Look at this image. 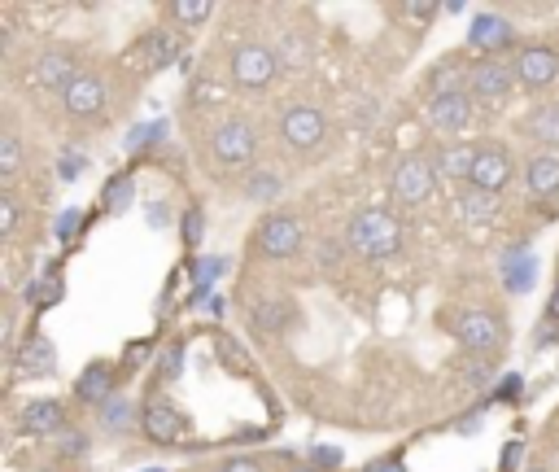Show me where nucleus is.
I'll list each match as a JSON object with an SVG mask.
<instances>
[{
	"mask_svg": "<svg viewBox=\"0 0 559 472\" xmlns=\"http://www.w3.org/2000/svg\"><path fill=\"white\" fill-rule=\"evenodd\" d=\"M345 246L354 249V254H363V258H371V263H381V258L398 254V246H402V224L393 219L390 210L367 206V210H359V215L350 219Z\"/></svg>",
	"mask_w": 559,
	"mask_h": 472,
	"instance_id": "obj_1",
	"label": "nucleus"
},
{
	"mask_svg": "<svg viewBox=\"0 0 559 472\" xmlns=\"http://www.w3.org/2000/svg\"><path fill=\"white\" fill-rule=\"evenodd\" d=\"M433 188H438V167H433V158L407 153V158L398 162V171H393V197L402 201V206H419V201L433 197Z\"/></svg>",
	"mask_w": 559,
	"mask_h": 472,
	"instance_id": "obj_2",
	"label": "nucleus"
},
{
	"mask_svg": "<svg viewBox=\"0 0 559 472\" xmlns=\"http://www.w3.org/2000/svg\"><path fill=\"white\" fill-rule=\"evenodd\" d=\"M254 241H258V254H267V258H293L306 241V232H302L297 215H267L254 232Z\"/></svg>",
	"mask_w": 559,
	"mask_h": 472,
	"instance_id": "obj_3",
	"label": "nucleus"
},
{
	"mask_svg": "<svg viewBox=\"0 0 559 472\" xmlns=\"http://www.w3.org/2000/svg\"><path fill=\"white\" fill-rule=\"evenodd\" d=\"M280 136H284L289 149L306 153V149H315V145H323L328 119H323V110H315V105H293V110H284V119H280Z\"/></svg>",
	"mask_w": 559,
	"mask_h": 472,
	"instance_id": "obj_4",
	"label": "nucleus"
},
{
	"mask_svg": "<svg viewBox=\"0 0 559 472\" xmlns=\"http://www.w3.org/2000/svg\"><path fill=\"white\" fill-rule=\"evenodd\" d=\"M210 153H215V162H223V167H245V162L258 153V136H254L249 123L232 119V123H223L210 131Z\"/></svg>",
	"mask_w": 559,
	"mask_h": 472,
	"instance_id": "obj_5",
	"label": "nucleus"
},
{
	"mask_svg": "<svg viewBox=\"0 0 559 472\" xmlns=\"http://www.w3.org/2000/svg\"><path fill=\"white\" fill-rule=\"evenodd\" d=\"M280 71V57L267 49V44H241L232 53V79L241 88H267Z\"/></svg>",
	"mask_w": 559,
	"mask_h": 472,
	"instance_id": "obj_6",
	"label": "nucleus"
},
{
	"mask_svg": "<svg viewBox=\"0 0 559 472\" xmlns=\"http://www.w3.org/2000/svg\"><path fill=\"white\" fill-rule=\"evenodd\" d=\"M455 337L472 354H494V350L503 346V323L494 320L489 311H463L459 320H455Z\"/></svg>",
	"mask_w": 559,
	"mask_h": 472,
	"instance_id": "obj_7",
	"label": "nucleus"
},
{
	"mask_svg": "<svg viewBox=\"0 0 559 472\" xmlns=\"http://www.w3.org/2000/svg\"><path fill=\"white\" fill-rule=\"evenodd\" d=\"M511 71H516V83H525V88H546L559 79V53L546 44H529L511 62Z\"/></svg>",
	"mask_w": 559,
	"mask_h": 472,
	"instance_id": "obj_8",
	"label": "nucleus"
},
{
	"mask_svg": "<svg viewBox=\"0 0 559 472\" xmlns=\"http://www.w3.org/2000/svg\"><path fill=\"white\" fill-rule=\"evenodd\" d=\"M140 424H145L149 442H158V447H170V442H179L184 438V411L175 407V402H167V398H153L145 407V416H140Z\"/></svg>",
	"mask_w": 559,
	"mask_h": 472,
	"instance_id": "obj_9",
	"label": "nucleus"
},
{
	"mask_svg": "<svg viewBox=\"0 0 559 472\" xmlns=\"http://www.w3.org/2000/svg\"><path fill=\"white\" fill-rule=\"evenodd\" d=\"M516 88V71L503 62H481L467 71V97L472 101H503Z\"/></svg>",
	"mask_w": 559,
	"mask_h": 472,
	"instance_id": "obj_10",
	"label": "nucleus"
},
{
	"mask_svg": "<svg viewBox=\"0 0 559 472\" xmlns=\"http://www.w3.org/2000/svg\"><path fill=\"white\" fill-rule=\"evenodd\" d=\"M472 119V97L467 92H450V97H433L429 101V123L438 127L441 136H459Z\"/></svg>",
	"mask_w": 559,
	"mask_h": 472,
	"instance_id": "obj_11",
	"label": "nucleus"
},
{
	"mask_svg": "<svg viewBox=\"0 0 559 472\" xmlns=\"http://www.w3.org/2000/svg\"><path fill=\"white\" fill-rule=\"evenodd\" d=\"M467 44L472 49H486V53H498L516 44V26L503 18V14H477L472 26H467Z\"/></svg>",
	"mask_w": 559,
	"mask_h": 472,
	"instance_id": "obj_12",
	"label": "nucleus"
},
{
	"mask_svg": "<svg viewBox=\"0 0 559 472\" xmlns=\"http://www.w3.org/2000/svg\"><path fill=\"white\" fill-rule=\"evenodd\" d=\"M511 179V158L507 149H498V145H489V149L477 153V167H472V188H481V193H498L503 184Z\"/></svg>",
	"mask_w": 559,
	"mask_h": 472,
	"instance_id": "obj_13",
	"label": "nucleus"
},
{
	"mask_svg": "<svg viewBox=\"0 0 559 472\" xmlns=\"http://www.w3.org/2000/svg\"><path fill=\"white\" fill-rule=\"evenodd\" d=\"M62 105H66V114H74V119H92V114H101V105H105V83L97 75H79L62 92Z\"/></svg>",
	"mask_w": 559,
	"mask_h": 472,
	"instance_id": "obj_14",
	"label": "nucleus"
},
{
	"mask_svg": "<svg viewBox=\"0 0 559 472\" xmlns=\"http://www.w3.org/2000/svg\"><path fill=\"white\" fill-rule=\"evenodd\" d=\"M31 79H35L40 88H62V92H66L74 79H79V75H74V57H71V53H62V49L40 53V57H35V66H31Z\"/></svg>",
	"mask_w": 559,
	"mask_h": 472,
	"instance_id": "obj_15",
	"label": "nucleus"
},
{
	"mask_svg": "<svg viewBox=\"0 0 559 472\" xmlns=\"http://www.w3.org/2000/svg\"><path fill=\"white\" fill-rule=\"evenodd\" d=\"M525 188H529L534 197L559 193V158L555 153H534V158L525 162Z\"/></svg>",
	"mask_w": 559,
	"mask_h": 472,
	"instance_id": "obj_16",
	"label": "nucleus"
},
{
	"mask_svg": "<svg viewBox=\"0 0 559 472\" xmlns=\"http://www.w3.org/2000/svg\"><path fill=\"white\" fill-rule=\"evenodd\" d=\"M18 372L23 376H49L57 368V350H53L49 337H26L23 346H18Z\"/></svg>",
	"mask_w": 559,
	"mask_h": 472,
	"instance_id": "obj_17",
	"label": "nucleus"
},
{
	"mask_svg": "<svg viewBox=\"0 0 559 472\" xmlns=\"http://www.w3.org/2000/svg\"><path fill=\"white\" fill-rule=\"evenodd\" d=\"M477 153L481 149H472V145H441L438 158H433V167H438V175H446V179H472V167H477Z\"/></svg>",
	"mask_w": 559,
	"mask_h": 472,
	"instance_id": "obj_18",
	"label": "nucleus"
},
{
	"mask_svg": "<svg viewBox=\"0 0 559 472\" xmlns=\"http://www.w3.org/2000/svg\"><path fill=\"white\" fill-rule=\"evenodd\" d=\"M62 424H66V416H62V402H53V398H40V402H26V407H23V429H26V433H35V438L57 433Z\"/></svg>",
	"mask_w": 559,
	"mask_h": 472,
	"instance_id": "obj_19",
	"label": "nucleus"
},
{
	"mask_svg": "<svg viewBox=\"0 0 559 472\" xmlns=\"http://www.w3.org/2000/svg\"><path fill=\"white\" fill-rule=\"evenodd\" d=\"M537 280V258L525 249H511V258L503 263V289L507 294H529Z\"/></svg>",
	"mask_w": 559,
	"mask_h": 472,
	"instance_id": "obj_20",
	"label": "nucleus"
},
{
	"mask_svg": "<svg viewBox=\"0 0 559 472\" xmlns=\"http://www.w3.org/2000/svg\"><path fill=\"white\" fill-rule=\"evenodd\" d=\"M520 131L537 140V145H559V101H546V105H537L534 114L520 123Z\"/></svg>",
	"mask_w": 559,
	"mask_h": 472,
	"instance_id": "obj_21",
	"label": "nucleus"
},
{
	"mask_svg": "<svg viewBox=\"0 0 559 472\" xmlns=\"http://www.w3.org/2000/svg\"><path fill=\"white\" fill-rule=\"evenodd\" d=\"M74 394L83 398V402H97V407H105V402L114 398V380H110V368H105V363H92L88 372L79 376Z\"/></svg>",
	"mask_w": 559,
	"mask_h": 472,
	"instance_id": "obj_22",
	"label": "nucleus"
},
{
	"mask_svg": "<svg viewBox=\"0 0 559 472\" xmlns=\"http://www.w3.org/2000/svg\"><path fill=\"white\" fill-rule=\"evenodd\" d=\"M459 210H463V219L467 224H489L494 219V210H498V201H494V193H481V188H463L459 193Z\"/></svg>",
	"mask_w": 559,
	"mask_h": 472,
	"instance_id": "obj_23",
	"label": "nucleus"
},
{
	"mask_svg": "<svg viewBox=\"0 0 559 472\" xmlns=\"http://www.w3.org/2000/svg\"><path fill=\"white\" fill-rule=\"evenodd\" d=\"M254 323L263 328V332H284L293 323V302H280V298H267L254 306Z\"/></svg>",
	"mask_w": 559,
	"mask_h": 472,
	"instance_id": "obj_24",
	"label": "nucleus"
},
{
	"mask_svg": "<svg viewBox=\"0 0 559 472\" xmlns=\"http://www.w3.org/2000/svg\"><path fill=\"white\" fill-rule=\"evenodd\" d=\"M429 92L433 97H450V92H467V71L459 62H441L438 71L429 75Z\"/></svg>",
	"mask_w": 559,
	"mask_h": 472,
	"instance_id": "obj_25",
	"label": "nucleus"
},
{
	"mask_svg": "<svg viewBox=\"0 0 559 472\" xmlns=\"http://www.w3.org/2000/svg\"><path fill=\"white\" fill-rule=\"evenodd\" d=\"M26 306H35V311H44V306H53V302H62V275H40V280H31L26 284Z\"/></svg>",
	"mask_w": 559,
	"mask_h": 472,
	"instance_id": "obj_26",
	"label": "nucleus"
},
{
	"mask_svg": "<svg viewBox=\"0 0 559 472\" xmlns=\"http://www.w3.org/2000/svg\"><path fill=\"white\" fill-rule=\"evenodd\" d=\"M280 188H284V179L275 171H254L245 179V197L249 201H275L280 197Z\"/></svg>",
	"mask_w": 559,
	"mask_h": 472,
	"instance_id": "obj_27",
	"label": "nucleus"
},
{
	"mask_svg": "<svg viewBox=\"0 0 559 472\" xmlns=\"http://www.w3.org/2000/svg\"><path fill=\"white\" fill-rule=\"evenodd\" d=\"M101 201L114 210V215H122L131 201H136V184H131V175H114L110 184H105V193H101Z\"/></svg>",
	"mask_w": 559,
	"mask_h": 472,
	"instance_id": "obj_28",
	"label": "nucleus"
},
{
	"mask_svg": "<svg viewBox=\"0 0 559 472\" xmlns=\"http://www.w3.org/2000/svg\"><path fill=\"white\" fill-rule=\"evenodd\" d=\"M179 57V40L170 35V31H158L153 40H149V71H162Z\"/></svg>",
	"mask_w": 559,
	"mask_h": 472,
	"instance_id": "obj_29",
	"label": "nucleus"
},
{
	"mask_svg": "<svg viewBox=\"0 0 559 472\" xmlns=\"http://www.w3.org/2000/svg\"><path fill=\"white\" fill-rule=\"evenodd\" d=\"M0 175H5V179H18V175H23V140H18L14 131L0 136Z\"/></svg>",
	"mask_w": 559,
	"mask_h": 472,
	"instance_id": "obj_30",
	"label": "nucleus"
},
{
	"mask_svg": "<svg viewBox=\"0 0 559 472\" xmlns=\"http://www.w3.org/2000/svg\"><path fill=\"white\" fill-rule=\"evenodd\" d=\"M170 14H175V23L201 26V23H210L215 5H210V0H175V5H170Z\"/></svg>",
	"mask_w": 559,
	"mask_h": 472,
	"instance_id": "obj_31",
	"label": "nucleus"
},
{
	"mask_svg": "<svg viewBox=\"0 0 559 472\" xmlns=\"http://www.w3.org/2000/svg\"><path fill=\"white\" fill-rule=\"evenodd\" d=\"M18 215H23V206L14 193H0V236H14L18 232Z\"/></svg>",
	"mask_w": 559,
	"mask_h": 472,
	"instance_id": "obj_32",
	"label": "nucleus"
},
{
	"mask_svg": "<svg viewBox=\"0 0 559 472\" xmlns=\"http://www.w3.org/2000/svg\"><path fill=\"white\" fill-rule=\"evenodd\" d=\"M223 272V258H197L193 263V280H197V289L206 294L210 284H215V275Z\"/></svg>",
	"mask_w": 559,
	"mask_h": 472,
	"instance_id": "obj_33",
	"label": "nucleus"
},
{
	"mask_svg": "<svg viewBox=\"0 0 559 472\" xmlns=\"http://www.w3.org/2000/svg\"><path fill=\"white\" fill-rule=\"evenodd\" d=\"M101 411H105V424H110V429H127V424H131V402H127V398H110Z\"/></svg>",
	"mask_w": 559,
	"mask_h": 472,
	"instance_id": "obj_34",
	"label": "nucleus"
},
{
	"mask_svg": "<svg viewBox=\"0 0 559 472\" xmlns=\"http://www.w3.org/2000/svg\"><path fill=\"white\" fill-rule=\"evenodd\" d=\"M162 131H167L162 123L131 127V136H127V149H131V153H136V149H145V145H153V140H162Z\"/></svg>",
	"mask_w": 559,
	"mask_h": 472,
	"instance_id": "obj_35",
	"label": "nucleus"
},
{
	"mask_svg": "<svg viewBox=\"0 0 559 472\" xmlns=\"http://www.w3.org/2000/svg\"><path fill=\"white\" fill-rule=\"evenodd\" d=\"M201 227H206V215H201V210H184V227H179V232H184V246H197V241H201Z\"/></svg>",
	"mask_w": 559,
	"mask_h": 472,
	"instance_id": "obj_36",
	"label": "nucleus"
},
{
	"mask_svg": "<svg viewBox=\"0 0 559 472\" xmlns=\"http://www.w3.org/2000/svg\"><path fill=\"white\" fill-rule=\"evenodd\" d=\"M463 376H467L472 390H489L494 385V368H486V363H463Z\"/></svg>",
	"mask_w": 559,
	"mask_h": 472,
	"instance_id": "obj_37",
	"label": "nucleus"
},
{
	"mask_svg": "<svg viewBox=\"0 0 559 472\" xmlns=\"http://www.w3.org/2000/svg\"><path fill=\"white\" fill-rule=\"evenodd\" d=\"M219 354H223V363H227L232 372H245V368H249V359H241V350H236L232 337H219Z\"/></svg>",
	"mask_w": 559,
	"mask_h": 472,
	"instance_id": "obj_38",
	"label": "nucleus"
},
{
	"mask_svg": "<svg viewBox=\"0 0 559 472\" xmlns=\"http://www.w3.org/2000/svg\"><path fill=\"white\" fill-rule=\"evenodd\" d=\"M179 368H184V346H179V342H170L167 354H162V380H170Z\"/></svg>",
	"mask_w": 559,
	"mask_h": 472,
	"instance_id": "obj_39",
	"label": "nucleus"
},
{
	"mask_svg": "<svg viewBox=\"0 0 559 472\" xmlns=\"http://www.w3.org/2000/svg\"><path fill=\"white\" fill-rule=\"evenodd\" d=\"M57 175H62V179H79V175H83V153H79V149H74V153H62Z\"/></svg>",
	"mask_w": 559,
	"mask_h": 472,
	"instance_id": "obj_40",
	"label": "nucleus"
},
{
	"mask_svg": "<svg viewBox=\"0 0 559 472\" xmlns=\"http://www.w3.org/2000/svg\"><path fill=\"white\" fill-rule=\"evenodd\" d=\"M402 14H407L411 23L424 26V23H433V18H438L441 9H438V5H402Z\"/></svg>",
	"mask_w": 559,
	"mask_h": 472,
	"instance_id": "obj_41",
	"label": "nucleus"
},
{
	"mask_svg": "<svg viewBox=\"0 0 559 472\" xmlns=\"http://www.w3.org/2000/svg\"><path fill=\"white\" fill-rule=\"evenodd\" d=\"M341 464V450H333V447H319V450H311V468H337Z\"/></svg>",
	"mask_w": 559,
	"mask_h": 472,
	"instance_id": "obj_42",
	"label": "nucleus"
},
{
	"mask_svg": "<svg viewBox=\"0 0 559 472\" xmlns=\"http://www.w3.org/2000/svg\"><path fill=\"white\" fill-rule=\"evenodd\" d=\"M219 472H263V464H258V459H249V455H236V459H227Z\"/></svg>",
	"mask_w": 559,
	"mask_h": 472,
	"instance_id": "obj_43",
	"label": "nucleus"
},
{
	"mask_svg": "<svg viewBox=\"0 0 559 472\" xmlns=\"http://www.w3.org/2000/svg\"><path fill=\"white\" fill-rule=\"evenodd\" d=\"M74 232H79V210H66V215L57 219V236H62V241H71Z\"/></svg>",
	"mask_w": 559,
	"mask_h": 472,
	"instance_id": "obj_44",
	"label": "nucleus"
},
{
	"mask_svg": "<svg viewBox=\"0 0 559 472\" xmlns=\"http://www.w3.org/2000/svg\"><path fill=\"white\" fill-rule=\"evenodd\" d=\"M363 472H407V468H402V459H371Z\"/></svg>",
	"mask_w": 559,
	"mask_h": 472,
	"instance_id": "obj_45",
	"label": "nucleus"
},
{
	"mask_svg": "<svg viewBox=\"0 0 559 472\" xmlns=\"http://www.w3.org/2000/svg\"><path fill=\"white\" fill-rule=\"evenodd\" d=\"M62 455H83V438H79V433H71V438L62 442Z\"/></svg>",
	"mask_w": 559,
	"mask_h": 472,
	"instance_id": "obj_46",
	"label": "nucleus"
},
{
	"mask_svg": "<svg viewBox=\"0 0 559 472\" xmlns=\"http://www.w3.org/2000/svg\"><path fill=\"white\" fill-rule=\"evenodd\" d=\"M140 359H149V342H136V346L127 350V363H140Z\"/></svg>",
	"mask_w": 559,
	"mask_h": 472,
	"instance_id": "obj_47",
	"label": "nucleus"
},
{
	"mask_svg": "<svg viewBox=\"0 0 559 472\" xmlns=\"http://www.w3.org/2000/svg\"><path fill=\"white\" fill-rule=\"evenodd\" d=\"M537 346H551L555 342V323H546V328H537V337H534Z\"/></svg>",
	"mask_w": 559,
	"mask_h": 472,
	"instance_id": "obj_48",
	"label": "nucleus"
},
{
	"mask_svg": "<svg viewBox=\"0 0 559 472\" xmlns=\"http://www.w3.org/2000/svg\"><path fill=\"white\" fill-rule=\"evenodd\" d=\"M516 459H520V447H516V442H511V447H507V455H503V468H516Z\"/></svg>",
	"mask_w": 559,
	"mask_h": 472,
	"instance_id": "obj_49",
	"label": "nucleus"
},
{
	"mask_svg": "<svg viewBox=\"0 0 559 472\" xmlns=\"http://www.w3.org/2000/svg\"><path fill=\"white\" fill-rule=\"evenodd\" d=\"M546 315H551V323H559V289L551 294V311H546Z\"/></svg>",
	"mask_w": 559,
	"mask_h": 472,
	"instance_id": "obj_50",
	"label": "nucleus"
},
{
	"mask_svg": "<svg viewBox=\"0 0 559 472\" xmlns=\"http://www.w3.org/2000/svg\"><path fill=\"white\" fill-rule=\"evenodd\" d=\"M516 380H520V376H507V385L498 390V398H511V394H516Z\"/></svg>",
	"mask_w": 559,
	"mask_h": 472,
	"instance_id": "obj_51",
	"label": "nucleus"
},
{
	"mask_svg": "<svg viewBox=\"0 0 559 472\" xmlns=\"http://www.w3.org/2000/svg\"><path fill=\"white\" fill-rule=\"evenodd\" d=\"M529 472H555V468H546V464H534V468H529Z\"/></svg>",
	"mask_w": 559,
	"mask_h": 472,
	"instance_id": "obj_52",
	"label": "nucleus"
},
{
	"mask_svg": "<svg viewBox=\"0 0 559 472\" xmlns=\"http://www.w3.org/2000/svg\"><path fill=\"white\" fill-rule=\"evenodd\" d=\"M297 472H315V468H297Z\"/></svg>",
	"mask_w": 559,
	"mask_h": 472,
	"instance_id": "obj_53",
	"label": "nucleus"
}]
</instances>
